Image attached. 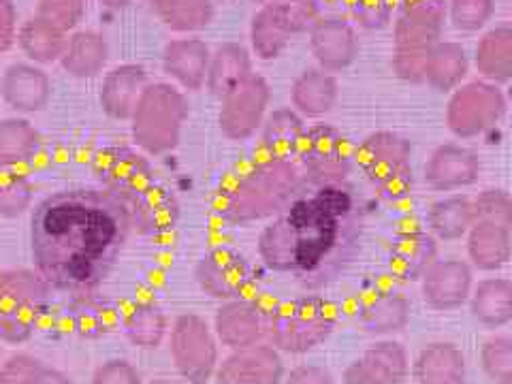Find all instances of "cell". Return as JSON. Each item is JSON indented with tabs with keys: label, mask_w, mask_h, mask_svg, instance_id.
Returning <instances> with one entry per match:
<instances>
[{
	"label": "cell",
	"mask_w": 512,
	"mask_h": 384,
	"mask_svg": "<svg viewBox=\"0 0 512 384\" xmlns=\"http://www.w3.org/2000/svg\"><path fill=\"white\" fill-rule=\"evenodd\" d=\"M131 231V216L114 192L62 188L32 210L30 259L52 291L86 295L114 271Z\"/></svg>",
	"instance_id": "1"
},
{
	"label": "cell",
	"mask_w": 512,
	"mask_h": 384,
	"mask_svg": "<svg viewBox=\"0 0 512 384\" xmlns=\"http://www.w3.org/2000/svg\"><path fill=\"white\" fill-rule=\"evenodd\" d=\"M355 197L344 184L297 195L259 235V256L271 271L316 276L344 248Z\"/></svg>",
	"instance_id": "2"
},
{
	"label": "cell",
	"mask_w": 512,
	"mask_h": 384,
	"mask_svg": "<svg viewBox=\"0 0 512 384\" xmlns=\"http://www.w3.org/2000/svg\"><path fill=\"white\" fill-rule=\"evenodd\" d=\"M301 190V171L291 158H267L224 190L220 216L231 224H250L278 216Z\"/></svg>",
	"instance_id": "3"
},
{
	"label": "cell",
	"mask_w": 512,
	"mask_h": 384,
	"mask_svg": "<svg viewBox=\"0 0 512 384\" xmlns=\"http://www.w3.org/2000/svg\"><path fill=\"white\" fill-rule=\"evenodd\" d=\"M446 0H397L393 71L408 84H423L425 60L444 37Z\"/></svg>",
	"instance_id": "4"
},
{
	"label": "cell",
	"mask_w": 512,
	"mask_h": 384,
	"mask_svg": "<svg viewBox=\"0 0 512 384\" xmlns=\"http://www.w3.org/2000/svg\"><path fill=\"white\" fill-rule=\"evenodd\" d=\"M188 114V99L178 86L167 82L148 84L128 118L135 146L146 156L173 152L180 146Z\"/></svg>",
	"instance_id": "5"
},
{
	"label": "cell",
	"mask_w": 512,
	"mask_h": 384,
	"mask_svg": "<svg viewBox=\"0 0 512 384\" xmlns=\"http://www.w3.org/2000/svg\"><path fill=\"white\" fill-rule=\"evenodd\" d=\"M52 286L37 269L0 271V342L26 344L50 308Z\"/></svg>",
	"instance_id": "6"
},
{
	"label": "cell",
	"mask_w": 512,
	"mask_h": 384,
	"mask_svg": "<svg viewBox=\"0 0 512 384\" xmlns=\"http://www.w3.org/2000/svg\"><path fill=\"white\" fill-rule=\"evenodd\" d=\"M338 325L333 303L318 295H303L282 303L267 318L271 346L291 355H303L325 344Z\"/></svg>",
	"instance_id": "7"
},
{
	"label": "cell",
	"mask_w": 512,
	"mask_h": 384,
	"mask_svg": "<svg viewBox=\"0 0 512 384\" xmlns=\"http://www.w3.org/2000/svg\"><path fill=\"white\" fill-rule=\"evenodd\" d=\"M355 165L380 197L399 201L410 195L412 175V143L393 131H376L367 135L355 148Z\"/></svg>",
	"instance_id": "8"
},
{
	"label": "cell",
	"mask_w": 512,
	"mask_h": 384,
	"mask_svg": "<svg viewBox=\"0 0 512 384\" xmlns=\"http://www.w3.org/2000/svg\"><path fill=\"white\" fill-rule=\"evenodd\" d=\"M299 171L316 188L344 184L355 165V148L333 124L306 126L299 141Z\"/></svg>",
	"instance_id": "9"
},
{
	"label": "cell",
	"mask_w": 512,
	"mask_h": 384,
	"mask_svg": "<svg viewBox=\"0 0 512 384\" xmlns=\"http://www.w3.org/2000/svg\"><path fill=\"white\" fill-rule=\"evenodd\" d=\"M508 111V99L500 86L485 79L459 86L451 92L444 120L457 139H476L498 126Z\"/></svg>",
	"instance_id": "10"
},
{
	"label": "cell",
	"mask_w": 512,
	"mask_h": 384,
	"mask_svg": "<svg viewBox=\"0 0 512 384\" xmlns=\"http://www.w3.org/2000/svg\"><path fill=\"white\" fill-rule=\"evenodd\" d=\"M171 359L178 374L190 384H207L220 363L214 329L199 314H180L171 327Z\"/></svg>",
	"instance_id": "11"
},
{
	"label": "cell",
	"mask_w": 512,
	"mask_h": 384,
	"mask_svg": "<svg viewBox=\"0 0 512 384\" xmlns=\"http://www.w3.org/2000/svg\"><path fill=\"white\" fill-rule=\"evenodd\" d=\"M271 88L263 75H248L220 99L218 128L229 141H246L261 131L269 114Z\"/></svg>",
	"instance_id": "12"
},
{
	"label": "cell",
	"mask_w": 512,
	"mask_h": 384,
	"mask_svg": "<svg viewBox=\"0 0 512 384\" xmlns=\"http://www.w3.org/2000/svg\"><path fill=\"white\" fill-rule=\"evenodd\" d=\"M252 278L254 271L246 256L229 246L203 254L195 267V280L201 291L218 301L244 299Z\"/></svg>",
	"instance_id": "13"
},
{
	"label": "cell",
	"mask_w": 512,
	"mask_h": 384,
	"mask_svg": "<svg viewBox=\"0 0 512 384\" xmlns=\"http://www.w3.org/2000/svg\"><path fill=\"white\" fill-rule=\"evenodd\" d=\"M94 171L107 188L126 205L156 182L150 160L124 146L105 148L94 158Z\"/></svg>",
	"instance_id": "14"
},
{
	"label": "cell",
	"mask_w": 512,
	"mask_h": 384,
	"mask_svg": "<svg viewBox=\"0 0 512 384\" xmlns=\"http://www.w3.org/2000/svg\"><path fill=\"white\" fill-rule=\"evenodd\" d=\"M310 47L318 69L331 75L350 69L361 50L355 26L340 15H325L312 22Z\"/></svg>",
	"instance_id": "15"
},
{
	"label": "cell",
	"mask_w": 512,
	"mask_h": 384,
	"mask_svg": "<svg viewBox=\"0 0 512 384\" xmlns=\"http://www.w3.org/2000/svg\"><path fill=\"white\" fill-rule=\"evenodd\" d=\"M474 286V271L468 261L436 259L421 276V295L431 310L453 312L466 306Z\"/></svg>",
	"instance_id": "16"
},
{
	"label": "cell",
	"mask_w": 512,
	"mask_h": 384,
	"mask_svg": "<svg viewBox=\"0 0 512 384\" xmlns=\"http://www.w3.org/2000/svg\"><path fill=\"white\" fill-rule=\"evenodd\" d=\"M214 380L216 384H282L284 361L280 350L259 342L233 350L218 363Z\"/></svg>",
	"instance_id": "17"
},
{
	"label": "cell",
	"mask_w": 512,
	"mask_h": 384,
	"mask_svg": "<svg viewBox=\"0 0 512 384\" xmlns=\"http://www.w3.org/2000/svg\"><path fill=\"white\" fill-rule=\"evenodd\" d=\"M52 79L35 62H13L0 79V99L18 116L39 114L52 101Z\"/></svg>",
	"instance_id": "18"
},
{
	"label": "cell",
	"mask_w": 512,
	"mask_h": 384,
	"mask_svg": "<svg viewBox=\"0 0 512 384\" xmlns=\"http://www.w3.org/2000/svg\"><path fill=\"white\" fill-rule=\"evenodd\" d=\"M480 158L474 150L459 143H442L429 154L423 167V178L429 188L438 192H457L470 188L480 178Z\"/></svg>",
	"instance_id": "19"
},
{
	"label": "cell",
	"mask_w": 512,
	"mask_h": 384,
	"mask_svg": "<svg viewBox=\"0 0 512 384\" xmlns=\"http://www.w3.org/2000/svg\"><path fill=\"white\" fill-rule=\"evenodd\" d=\"M408 372V350L395 340H380L346 367L344 384H404Z\"/></svg>",
	"instance_id": "20"
},
{
	"label": "cell",
	"mask_w": 512,
	"mask_h": 384,
	"mask_svg": "<svg viewBox=\"0 0 512 384\" xmlns=\"http://www.w3.org/2000/svg\"><path fill=\"white\" fill-rule=\"evenodd\" d=\"M299 28L280 0H269L252 15L250 20V47L252 54L263 60H276L284 54Z\"/></svg>",
	"instance_id": "21"
},
{
	"label": "cell",
	"mask_w": 512,
	"mask_h": 384,
	"mask_svg": "<svg viewBox=\"0 0 512 384\" xmlns=\"http://www.w3.org/2000/svg\"><path fill=\"white\" fill-rule=\"evenodd\" d=\"M212 50L199 37L171 39L163 47V71L175 84L188 92H199L205 88L207 64H210Z\"/></svg>",
	"instance_id": "22"
},
{
	"label": "cell",
	"mask_w": 512,
	"mask_h": 384,
	"mask_svg": "<svg viewBox=\"0 0 512 384\" xmlns=\"http://www.w3.org/2000/svg\"><path fill=\"white\" fill-rule=\"evenodd\" d=\"M148 71L135 62H124L111 69L99 90V103L103 114L111 120H128L148 86Z\"/></svg>",
	"instance_id": "23"
},
{
	"label": "cell",
	"mask_w": 512,
	"mask_h": 384,
	"mask_svg": "<svg viewBox=\"0 0 512 384\" xmlns=\"http://www.w3.org/2000/svg\"><path fill=\"white\" fill-rule=\"evenodd\" d=\"M265 323L259 308L248 299L222 301L214 316V335L231 350L259 344L263 338Z\"/></svg>",
	"instance_id": "24"
},
{
	"label": "cell",
	"mask_w": 512,
	"mask_h": 384,
	"mask_svg": "<svg viewBox=\"0 0 512 384\" xmlns=\"http://www.w3.org/2000/svg\"><path fill=\"white\" fill-rule=\"evenodd\" d=\"M124 207L131 216L133 229L150 235L171 231L180 216V205L175 201L173 192L158 180Z\"/></svg>",
	"instance_id": "25"
},
{
	"label": "cell",
	"mask_w": 512,
	"mask_h": 384,
	"mask_svg": "<svg viewBox=\"0 0 512 384\" xmlns=\"http://www.w3.org/2000/svg\"><path fill=\"white\" fill-rule=\"evenodd\" d=\"M338 96V79L318 67L301 71L291 88L293 109L303 120H318L327 116L335 103H338Z\"/></svg>",
	"instance_id": "26"
},
{
	"label": "cell",
	"mask_w": 512,
	"mask_h": 384,
	"mask_svg": "<svg viewBox=\"0 0 512 384\" xmlns=\"http://www.w3.org/2000/svg\"><path fill=\"white\" fill-rule=\"evenodd\" d=\"M470 265L480 271H500L512 256V227L474 220L466 235Z\"/></svg>",
	"instance_id": "27"
},
{
	"label": "cell",
	"mask_w": 512,
	"mask_h": 384,
	"mask_svg": "<svg viewBox=\"0 0 512 384\" xmlns=\"http://www.w3.org/2000/svg\"><path fill=\"white\" fill-rule=\"evenodd\" d=\"M416 384H468L466 357L451 342L427 344L414 361Z\"/></svg>",
	"instance_id": "28"
},
{
	"label": "cell",
	"mask_w": 512,
	"mask_h": 384,
	"mask_svg": "<svg viewBox=\"0 0 512 384\" xmlns=\"http://www.w3.org/2000/svg\"><path fill=\"white\" fill-rule=\"evenodd\" d=\"M109 60L107 39L96 30H75L64 41L60 56L62 69L77 79H92L101 75Z\"/></svg>",
	"instance_id": "29"
},
{
	"label": "cell",
	"mask_w": 512,
	"mask_h": 384,
	"mask_svg": "<svg viewBox=\"0 0 512 384\" xmlns=\"http://www.w3.org/2000/svg\"><path fill=\"white\" fill-rule=\"evenodd\" d=\"M470 71L466 47L457 41H438L425 60L423 84L440 94L453 92L463 84Z\"/></svg>",
	"instance_id": "30"
},
{
	"label": "cell",
	"mask_w": 512,
	"mask_h": 384,
	"mask_svg": "<svg viewBox=\"0 0 512 384\" xmlns=\"http://www.w3.org/2000/svg\"><path fill=\"white\" fill-rule=\"evenodd\" d=\"M474 67L485 82L495 86L508 84L512 77V26L498 24L478 39L474 50Z\"/></svg>",
	"instance_id": "31"
},
{
	"label": "cell",
	"mask_w": 512,
	"mask_h": 384,
	"mask_svg": "<svg viewBox=\"0 0 512 384\" xmlns=\"http://www.w3.org/2000/svg\"><path fill=\"white\" fill-rule=\"evenodd\" d=\"M438 259V242L427 231H408L395 237L389 252V269L399 280H421Z\"/></svg>",
	"instance_id": "32"
},
{
	"label": "cell",
	"mask_w": 512,
	"mask_h": 384,
	"mask_svg": "<svg viewBox=\"0 0 512 384\" xmlns=\"http://www.w3.org/2000/svg\"><path fill=\"white\" fill-rule=\"evenodd\" d=\"M248 75H252V54L248 47L235 41L220 43L216 50H212L210 64H207L205 88L216 99H222L229 90L242 84Z\"/></svg>",
	"instance_id": "33"
},
{
	"label": "cell",
	"mask_w": 512,
	"mask_h": 384,
	"mask_svg": "<svg viewBox=\"0 0 512 384\" xmlns=\"http://www.w3.org/2000/svg\"><path fill=\"white\" fill-rule=\"evenodd\" d=\"M470 314L487 329H502L512 320V282L508 278H485L468 297Z\"/></svg>",
	"instance_id": "34"
},
{
	"label": "cell",
	"mask_w": 512,
	"mask_h": 384,
	"mask_svg": "<svg viewBox=\"0 0 512 384\" xmlns=\"http://www.w3.org/2000/svg\"><path fill=\"white\" fill-rule=\"evenodd\" d=\"M41 146V133L24 116L0 120V171H20L39 156Z\"/></svg>",
	"instance_id": "35"
},
{
	"label": "cell",
	"mask_w": 512,
	"mask_h": 384,
	"mask_svg": "<svg viewBox=\"0 0 512 384\" xmlns=\"http://www.w3.org/2000/svg\"><path fill=\"white\" fill-rule=\"evenodd\" d=\"M474 224V205L466 195H448L429 205L427 227L436 242H457Z\"/></svg>",
	"instance_id": "36"
},
{
	"label": "cell",
	"mask_w": 512,
	"mask_h": 384,
	"mask_svg": "<svg viewBox=\"0 0 512 384\" xmlns=\"http://www.w3.org/2000/svg\"><path fill=\"white\" fill-rule=\"evenodd\" d=\"M412 306L402 293H378L363 303L359 323L370 335H393L410 323Z\"/></svg>",
	"instance_id": "37"
},
{
	"label": "cell",
	"mask_w": 512,
	"mask_h": 384,
	"mask_svg": "<svg viewBox=\"0 0 512 384\" xmlns=\"http://www.w3.org/2000/svg\"><path fill=\"white\" fill-rule=\"evenodd\" d=\"M306 131L303 118L293 107H280L267 114L261 126V143L269 158H293Z\"/></svg>",
	"instance_id": "38"
},
{
	"label": "cell",
	"mask_w": 512,
	"mask_h": 384,
	"mask_svg": "<svg viewBox=\"0 0 512 384\" xmlns=\"http://www.w3.org/2000/svg\"><path fill=\"white\" fill-rule=\"evenodd\" d=\"M150 7L169 30L184 35L205 30L216 13L214 0H150Z\"/></svg>",
	"instance_id": "39"
},
{
	"label": "cell",
	"mask_w": 512,
	"mask_h": 384,
	"mask_svg": "<svg viewBox=\"0 0 512 384\" xmlns=\"http://www.w3.org/2000/svg\"><path fill=\"white\" fill-rule=\"evenodd\" d=\"M64 41H67V32H62L54 24L32 15L18 28V43L26 58L35 64H50L58 62L64 50Z\"/></svg>",
	"instance_id": "40"
},
{
	"label": "cell",
	"mask_w": 512,
	"mask_h": 384,
	"mask_svg": "<svg viewBox=\"0 0 512 384\" xmlns=\"http://www.w3.org/2000/svg\"><path fill=\"white\" fill-rule=\"evenodd\" d=\"M169 331L165 310L152 301H141L124 318V333L128 342L141 350H156Z\"/></svg>",
	"instance_id": "41"
},
{
	"label": "cell",
	"mask_w": 512,
	"mask_h": 384,
	"mask_svg": "<svg viewBox=\"0 0 512 384\" xmlns=\"http://www.w3.org/2000/svg\"><path fill=\"white\" fill-rule=\"evenodd\" d=\"M35 201V186L20 171H0V218L24 216Z\"/></svg>",
	"instance_id": "42"
},
{
	"label": "cell",
	"mask_w": 512,
	"mask_h": 384,
	"mask_svg": "<svg viewBox=\"0 0 512 384\" xmlns=\"http://www.w3.org/2000/svg\"><path fill=\"white\" fill-rule=\"evenodd\" d=\"M495 15V0H446V20L461 32L483 30Z\"/></svg>",
	"instance_id": "43"
},
{
	"label": "cell",
	"mask_w": 512,
	"mask_h": 384,
	"mask_svg": "<svg viewBox=\"0 0 512 384\" xmlns=\"http://www.w3.org/2000/svg\"><path fill=\"white\" fill-rule=\"evenodd\" d=\"M0 367H5L9 374L18 378L20 384H73V380L64 372L41 363L35 357L24 355V352L9 357Z\"/></svg>",
	"instance_id": "44"
},
{
	"label": "cell",
	"mask_w": 512,
	"mask_h": 384,
	"mask_svg": "<svg viewBox=\"0 0 512 384\" xmlns=\"http://www.w3.org/2000/svg\"><path fill=\"white\" fill-rule=\"evenodd\" d=\"M480 367L495 384L512 382V340L508 335H493L483 344Z\"/></svg>",
	"instance_id": "45"
},
{
	"label": "cell",
	"mask_w": 512,
	"mask_h": 384,
	"mask_svg": "<svg viewBox=\"0 0 512 384\" xmlns=\"http://www.w3.org/2000/svg\"><path fill=\"white\" fill-rule=\"evenodd\" d=\"M474 205V220H487L498 222L512 227V199L508 190L504 188H487L480 192L476 199H472Z\"/></svg>",
	"instance_id": "46"
},
{
	"label": "cell",
	"mask_w": 512,
	"mask_h": 384,
	"mask_svg": "<svg viewBox=\"0 0 512 384\" xmlns=\"http://www.w3.org/2000/svg\"><path fill=\"white\" fill-rule=\"evenodd\" d=\"M84 13L86 0H39L35 15L54 24L62 32H69L82 22Z\"/></svg>",
	"instance_id": "47"
},
{
	"label": "cell",
	"mask_w": 512,
	"mask_h": 384,
	"mask_svg": "<svg viewBox=\"0 0 512 384\" xmlns=\"http://www.w3.org/2000/svg\"><path fill=\"white\" fill-rule=\"evenodd\" d=\"M350 11L361 28L382 30L397 13V0H352Z\"/></svg>",
	"instance_id": "48"
},
{
	"label": "cell",
	"mask_w": 512,
	"mask_h": 384,
	"mask_svg": "<svg viewBox=\"0 0 512 384\" xmlns=\"http://www.w3.org/2000/svg\"><path fill=\"white\" fill-rule=\"evenodd\" d=\"M90 384H141V374L131 361L109 359L96 367Z\"/></svg>",
	"instance_id": "49"
},
{
	"label": "cell",
	"mask_w": 512,
	"mask_h": 384,
	"mask_svg": "<svg viewBox=\"0 0 512 384\" xmlns=\"http://www.w3.org/2000/svg\"><path fill=\"white\" fill-rule=\"evenodd\" d=\"M18 41V11L13 0H0V54L9 52Z\"/></svg>",
	"instance_id": "50"
},
{
	"label": "cell",
	"mask_w": 512,
	"mask_h": 384,
	"mask_svg": "<svg viewBox=\"0 0 512 384\" xmlns=\"http://www.w3.org/2000/svg\"><path fill=\"white\" fill-rule=\"evenodd\" d=\"M282 384H335V378L323 365L303 363L291 370V374L284 376Z\"/></svg>",
	"instance_id": "51"
},
{
	"label": "cell",
	"mask_w": 512,
	"mask_h": 384,
	"mask_svg": "<svg viewBox=\"0 0 512 384\" xmlns=\"http://www.w3.org/2000/svg\"><path fill=\"white\" fill-rule=\"evenodd\" d=\"M103 9H109V11H122L126 9L128 5H131V0H99Z\"/></svg>",
	"instance_id": "52"
},
{
	"label": "cell",
	"mask_w": 512,
	"mask_h": 384,
	"mask_svg": "<svg viewBox=\"0 0 512 384\" xmlns=\"http://www.w3.org/2000/svg\"><path fill=\"white\" fill-rule=\"evenodd\" d=\"M0 384H20V380L9 374L5 367H0Z\"/></svg>",
	"instance_id": "53"
},
{
	"label": "cell",
	"mask_w": 512,
	"mask_h": 384,
	"mask_svg": "<svg viewBox=\"0 0 512 384\" xmlns=\"http://www.w3.org/2000/svg\"><path fill=\"white\" fill-rule=\"evenodd\" d=\"M3 357H5V352H3V342H0V365H3Z\"/></svg>",
	"instance_id": "54"
},
{
	"label": "cell",
	"mask_w": 512,
	"mask_h": 384,
	"mask_svg": "<svg viewBox=\"0 0 512 384\" xmlns=\"http://www.w3.org/2000/svg\"><path fill=\"white\" fill-rule=\"evenodd\" d=\"M150 384H173V382H167V380H152Z\"/></svg>",
	"instance_id": "55"
},
{
	"label": "cell",
	"mask_w": 512,
	"mask_h": 384,
	"mask_svg": "<svg viewBox=\"0 0 512 384\" xmlns=\"http://www.w3.org/2000/svg\"><path fill=\"white\" fill-rule=\"evenodd\" d=\"M259 3H269V0H259Z\"/></svg>",
	"instance_id": "56"
}]
</instances>
